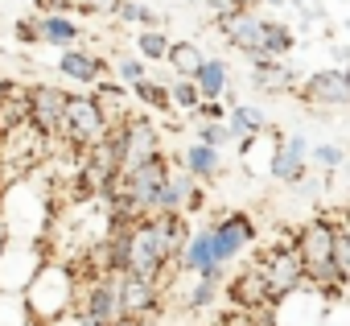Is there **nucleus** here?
<instances>
[{"label": "nucleus", "mask_w": 350, "mask_h": 326, "mask_svg": "<svg viewBox=\"0 0 350 326\" xmlns=\"http://www.w3.org/2000/svg\"><path fill=\"white\" fill-rule=\"evenodd\" d=\"M0 227H5V240H21V244H42L46 240L50 190H42L33 174L5 182V195H0Z\"/></svg>", "instance_id": "f257e3e1"}, {"label": "nucleus", "mask_w": 350, "mask_h": 326, "mask_svg": "<svg viewBox=\"0 0 350 326\" xmlns=\"http://www.w3.org/2000/svg\"><path fill=\"white\" fill-rule=\"evenodd\" d=\"M293 248H297V256H301L305 281H309L317 293H325L329 301L346 293V289H342V277H338V268H334V223H325V219L301 223V227L293 231Z\"/></svg>", "instance_id": "f03ea898"}, {"label": "nucleus", "mask_w": 350, "mask_h": 326, "mask_svg": "<svg viewBox=\"0 0 350 326\" xmlns=\"http://www.w3.org/2000/svg\"><path fill=\"white\" fill-rule=\"evenodd\" d=\"M21 297H25V305H29V314H33L38 326L58 322L62 314L75 310V297H79V289H75V268L62 264V260H46V264L38 268V277L25 285Z\"/></svg>", "instance_id": "7ed1b4c3"}, {"label": "nucleus", "mask_w": 350, "mask_h": 326, "mask_svg": "<svg viewBox=\"0 0 350 326\" xmlns=\"http://www.w3.org/2000/svg\"><path fill=\"white\" fill-rule=\"evenodd\" d=\"M111 132V124H107V112L99 108V99L95 95H70L66 91V112H62V136L58 140H66V145H75V149H87V145H95V140H103Z\"/></svg>", "instance_id": "20e7f679"}, {"label": "nucleus", "mask_w": 350, "mask_h": 326, "mask_svg": "<svg viewBox=\"0 0 350 326\" xmlns=\"http://www.w3.org/2000/svg\"><path fill=\"white\" fill-rule=\"evenodd\" d=\"M256 268L264 273V281H268V289H272V301L284 297V293H293V289H301V285H309L293 240H280V244L264 248V252L256 256Z\"/></svg>", "instance_id": "39448f33"}, {"label": "nucleus", "mask_w": 350, "mask_h": 326, "mask_svg": "<svg viewBox=\"0 0 350 326\" xmlns=\"http://www.w3.org/2000/svg\"><path fill=\"white\" fill-rule=\"evenodd\" d=\"M42 264H46V252L38 244L5 240L0 244V293H25V285L38 277Z\"/></svg>", "instance_id": "423d86ee"}, {"label": "nucleus", "mask_w": 350, "mask_h": 326, "mask_svg": "<svg viewBox=\"0 0 350 326\" xmlns=\"http://www.w3.org/2000/svg\"><path fill=\"white\" fill-rule=\"evenodd\" d=\"M325 305H329L325 293H317L313 285H301V289L276 297L268 305V318H272V326H321Z\"/></svg>", "instance_id": "0eeeda50"}, {"label": "nucleus", "mask_w": 350, "mask_h": 326, "mask_svg": "<svg viewBox=\"0 0 350 326\" xmlns=\"http://www.w3.org/2000/svg\"><path fill=\"white\" fill-rule=\"evenodd\" d=\"M116 128H120V161H124V170H136V166H144V161H152L157 153H165L161 149V128L148 116H128Z\"/></svg>", "instance_id": "6e6552de"}, {"label": "nucleus", "mask_w": 350, "mask_h": 326, "mask_svg": "<svg viewBox=\"0 0 350 326\" xmlns=\"http://www.w3.org/2000/svg\"><path fill=\"white\" fill-rule=\"evenodd\" d=\"M62 112H66V91L54 83H29V128L42 140L62 136Z\"/></svg>", "instance_id": "1a4fd4ad"}, {"label": "nucleus", "mask_w": 350, "mask_h": 326, "mask_svg": "<svg viewBox=\"0 0 350 326\" xmlns=\"http://www.w3.org/2000/svg\"><path fill=\"white\" fill-rule=\"evenodd\" d=\"M211 236H215V256H219V264H231L239 252H247L252 244H256V219L247 215V211H227V215H219L215 223H211Z\"/></svg>", "instance_id": "9d476101"}, {"label": "nucleus", "mask_w": 350, "mask_h": 326, "mask_svg": "<svg viewBox=\"0 0 350 326\" xmlns=\"http://www.w3.org/2000/svg\"><path fill=\"white\" fill-rule=\"evenodd\" d=\"M268 174H272L280 186H297V182L309 178V140H305L301 132H288V136H276V140H272Z\"/></svg>", "instance_id": "9b49d317"}, {"label": "nucleus", "mask_w": 350, "mask_h": 326, "mask_svg": "<svg viewBox=\"0 0 350 326\" xmlns=\"http://www.w3.org/2000/svg\"><path fill=\"white\" fill-rule=\"evenodd\" d=\"M87 318H95L99 326H116L124 318V305H120V277L116 273H103V277H91V285L79 293V305Z\"/></svg>", "instance_id": "f8f14e48"}, {"label": "nucleus", "mask_w": 350, "mask_h": 326, "mask_svg": "<svg viewBox=\"0 0 350 326\" xmlns=\"http://www.w3.org/2000/svg\"><path fill=\"white\" fill-rule=\"evenodd\" d=\"M301 103L309 108H350V83H346V71L338 66H321L313 71L301 87H297Z\"/></svg>", "instance_id": "ddd939ff"}, {"label": "nucleus", "mask_w": 350, "mask_h": 326, "mask_svg": "<svg viewBox=\"0 0 350 326\" xmlns=\"http://www.w3.org/2000/svg\"><path fill=\"white\" fill-rule=\"evenodd\" d=\"M219 34L227 38V46H235L247 58L264 50V17L256 9H227V13H219Z\"/></svg>", "instance_id": "4468645a"}, {"label": "nucleus", "mask_w": 350, "mask_h": 326, "mask_svg": "<svg viewBox=\"0 0 350 326\" xmlns=\"http://www.w3.org/2000/svg\"><path fill=\"white\" fill-rule=\"evenodd\" d=\"M178 268L190 273V277H211V281H223L227 277V264H219L215 256V236H211V223L206 227H194L182 256H178Z\"/></svg>", "instance_id": "2eb2a0df"}, {"label": "nucleus", "mask_w": 350, "mask_h": 326, "mask_svg": "<svg viewBox=\"0 0 350 326\" xmlns=\"http://www.w3.org/2000/svg\"><path fill=\"white\" fill-rule=\"evenodd\" d=\"M227 297H231L235 310H268V305H272V289H268V281H264V273H260L256 264L239 268V273L227 281Z\"/></svg>", "instance_id": "dca6fc26"}, {"label": "nucleus", "mask_w": 350, "mask_h": 326, "mask_svg": "<svg viewBox=\"0 0 350 326\" xmlns=\"http://www.w3.org/2000/svg\"><path fill=\"white\" fill-rule=\"evenodd\" d=\"M252 87L260 95H284L297 87V71L284 62V58H264V54H252Z\"/></svg>", "instance_id": "f3484780"}, {"label": "nucleus", "mask_w": 350, "mask_h": 326, "mask_svg": "<svg viewBox=\"0 0 350 326\" xmlns=\"http://www.w3.org/2000/svg\"><path fill=\"white\" fill-rule=\"evenodd\" d=\"M120 305H124V318H152L161 310V285L124 273L120 277Z\"/></svg>", "instance_id": "a211bd4d"}, {"label": "nucleus", "mask_w": 350, "mask_h": 326, "mask_svg": "<svg viewBox=\"0 0 350 326\" xmlns=\"http://www.w3.org/2000/svg\"><path fill=\"white\" fill-rule=\"evenodd\" d=\"M103 71H107V62H103L99 54L83 50V46H75V50H62V54H58V75H62V79H70V83H79V87H95V83L103 79Z\"/></svg>", "instance_id": "6ab92c4d"}, {"label": "nucleus", "mask_w": 350, "mask_h": 326, "mask_svg": "<svg viewBox=\"0 0 350 326\" xmlns=\"http://www.w3.org/2000/svg\"><path fill=\"white\" fill-rule=\"evenodd\" d=\"M38 34H42V42L54 46V50H75V46H83V38H87V29H83L70 13H46V17H38Z\"/></svg>", "instance_id": "aec40b11"}, {"label": "nucleus", "mask_w": 350, "mask_h": 326, "mask_svg": "<svg viewBox=\"0 0 350 326\" xmlns=\"http://www.w3.org/2000/svg\"><path fill=\"white\" fill-rule=\"evenodd\" d=\"M178 166H182L186 174H194L198 182H215V178H223V170H227V166H223V153H219V149H206V145H198V140L178 157Z\"/></svg>", "instance_id": "412c9836"}, {"label": "nucleus", "mask_w": 350, "mask_h": 326, "mask_svg": "<svg viewBox=\"0 0 350 326\" xmlns=\"http://www.w3.org/2000/svg\"><path fill=\"white\" fill-rule=\"evenodd\" d=\"M29 124V83H9L5 99H0V136H9Z\"/></svg>", "instance_id": "4be33fe9"}, {"label": "nucleus", "mask_w": 350, "mask_h": 326, "mask_svg": "<svg viewBox=\"0 0 350 326\" xmlns=\"http://www.w3.org/2000/svg\"><path fill=\"white\" fill-rule=\"evenodd\" d=\"M165 62H169L173 79H194V75L202 71L206 54H202V46H198V42L182 38V42H169V54H165Z\"/></svg>", "instance_id": "5701e85b"}, {"label": "nucleus", "mask_w": 350, "mask_h": 326, "mask_svg": "<svg viewBox=\"0 0 350 326\" xmlns=\"http://www.w3.org/2000/svg\"><path fill=\"white\" fill-rule=\"evenodd\" d=\"M227 128H231L235 140H252V136L268 132V112L256 108V103H235V108L227 112Z\"/></svg>", "instance_id": "b1692460"}, {"label": "nucleus", "mask_w": 350, "mask_h": 326, "mask_svg": "<svg viewBox=\"0 0 350 326\" xmlns=\"http://www.w3.org/2000/svg\"><path fill=\"white\" fill-rule=\"evenodd\" d=\"M194 87H198L202 103H206V99H223V91L231 87V66H227L223 58H206L202 71L194 75Z\"/></svg>", "instance_id": "393cba45"}, {"label": "nucleus", "mask_w": 350, "mask_h": 326, "mask_svg": "<svg viewBox=\"0 0 350 326\" xmlns=\"http://www.w3.org/2000/svg\"><path fill=\"white\" fill-rule=\"evenodd\" d=\"M297 50V34L284 21H264V58H288Z\"/></svg>", "instance_id": "a878e982"}, {"label": "nucleus", "mask_w": 350, "mask_h": 326, "mask_svg": "<svg viewBox=\"0 0 350 326\" xmlns=\"http://www.w3.org/2000/svg\"><path fill=\"white\" fill-rule=\"evenodd\" d=\"M128 95L136 99V103H144V108H152V112H169L173 103H169V83L165 79H140V83H132L128 87Z\"/></svg>", "instance_id": "bb28decb"}, {"label": "nucleus", "mask_w": 350, "mask_h": 326, "mask_svg": "<svg viewBox=\"0 0 350 326\" xmlns=\"http://www.w3.org/2000/svg\"><path fill=\"white\" fill-rule=\"evenodd\" d=\"M132 54H140L144 62H165V54H169V34L157 25V29H140L136 38H132Z\"/></svg>", "instance_id": "cd10ccee"}, {"label": "nucleus", "mask_w": 350, "mask_h": 326, "mask_svg": "<svg viewBox=\"0 0 350 326\" xmlns=\"http://www.w3.org/2000/svg\"><path fill=\"white\" fill-rule=\"evenodd\" d=\"M194 140L198 145H206V149H227V145H235V136H231V128H227V120H198L194 124Z\"/></svg>", "instance_id": "c85d7f7f"}, {"label": "nucleus", "mask_w": 350, "mask_h": 326, "mask_svg": "<svg viewBox=\"0 0 350 326\" xmlns=\"http://www.w3.org/2000/svg\"><path fill=\"white\" fill-rule=\"evenodd\" d=\"M334 268L342 277V285L350 281V215H342L334 223Z\"/></svg>", "instance_id": "c756f323"}, {"label": "nucleus", "mask_w": 350, "mask_h": 326, "mask_svg": "<svg viewBox=\"0 0 350 326\" xmlns=\"http://www.w3.org/2000/svg\"><path fill=\"white\" fill-rule=\"evenodd\" d=\"M0 326H38L21 293H0Z\"/></svg>", "instance_id": "7c9ffc66"}, {"label": "nucleus", "mask_w": 350, "mask_h": 326, "mask_svg": "<svg viewBox=\"0 0 350 326\" xmlns=\"http://www.w3.org/2000/svg\"><path fill=\"white\" fill-rule=\"evenodd\" d=\"M111 71H116V83H124V87H132V83H140V79L152 75V66H148L140 54H120V58L111 62Z\"/></svg>", "instance_id": "2f4dec72"}, {"label": "nucleus", "mask_w": 350, "mask_h": 326, "mask_svg": "<svg viewBox=\"0 0 350 326\" xmlns=\"http://www.w3.org/2000/svg\"><path fill=\"white\" fill-rule=\"evenodd\" d=\"M169 103L178 108V112H194V108L202 103V95H198V87H194V79H169Z\"/></svg>", "instance_id": "473e14b6"}, {"label": "nucleus", "mask_w": 350, "mask_h": 326, "mask_svg": "<svg viewBox=\"0 0 350 326\" xmlns=\"http://www.w3.org/2000/svg\"><path fill=\"white\" fill-rule=\"evenodd\" d=\"M116 17H120V21H128V25H144V29H157V25H161V21H157V13H152L148 5H136V0H120Z\"/></svg>", "instance_id": "72a5a7b5"}, {"label": "nucleus", "mask_w": 350, "mask_h": 326, "mask_svg": "<svg viewBox=\"0 0 350 326\" xmlns=\"http://www.w3.org/2000/svg\"><path fill=\"white\" fill-rule=\"evenodd\" d=\"M342 161H346V149L342 145H317V149H309V166H317L321 174H334Z\"/></svg>", "instance_id": "f704fd0d"}, {"label": "nucleus", "mask_w": 350, "mask_h": 326, "mask_svg": "<svg viewBox=\"0 0 350 326\" xmlns=\"http://www.w3.org/2000/svg\"><path fill=\"white\" fill-rule=\"evenodd\" d=\"M215 293H219V281L194 277V285H190V293H186V310H206V305L215 301Z\"/></svg>", "instance_id": "c9c22d12"}, {"label": "nucleus", "mask_w": 350, "mask_h": 326, "mask_svg": "<svg viewBox=\"0 0 350 326\" xmlns=\"http://www.w3.org/2000/svg\"><path fill=\"white\" fill-rule=\"evenodd\" d=\"M321 326H350V297H346V293H342V297H334V301L325 305Z\"/></svg>", "instance_id": "e433bc0d"}, {"label": "nucleus", "mask_w": 350, "mask_h": 326, "mask_svg": "<svg viewBox=\"0 0 350 326\" xmlns=\"http://www.w3.org/2000/svg\"><path fill=\"white\" fill-rule=\"evenodd\" d=\"M13 29H17V42H21V46H38V42H42V34H38V13H33V17H21Z\"/></svg>", "instance_id": "4c0bfd02"}, {"label": "nucleus", "mask_w": 350, "mask_h": 326, "mask_svg": "<svg viewBox=\"0 0 350 326\" xmlns=\"http://www.w3.org/2000/svg\"><path fill=\"white\" fill-rule=\"evenodd\" d=\"M79 0H33V13L46 17V13H70Z\"/></svg>", "instance_id": "58836bf2"}, {"label": "nucleus", "mask_w": 350, "mask_h": 326, "mask_svg": "<svg viewBox=\"0 0 350 326\" xmlns=\"http://www.w3.org/2000/svg\"><path fill=\"white\" fill-rule=\"evenodd\" d=\"M75 9H79V13H107V17H116L120 0H79Z\"/></svg>", "instance_id": "ea45409f"}, {"label": "nucleus", "mask_w": 350, "mask_h": 326, "mask_svg": "<svg viewBox=\"0 0 350 326\" xmlns=\"http://www.w3.org/2000/svg\"><path fill=\"white\" fill-rule=\"evenodd\" d=\"M329 58H334V62H346V66H350V46H346V42H334V46H329Z\"/></svg>", "instance_id": "a19ab883"}, {"label": "nucleus", "mask_w": 350, "mask_h": 326, "mask_svg": "<svg viewBox=\"0 0 350 326\" xmlns=\"http://www.w3.org/2000/svg\"><path fill=\"white\" fill-rule=\"evenodd\" d=\"M231 9H256V5H264V0H227Z\"/></svg>", "instance_id": "79ce46f5"}, {"label": "nucleus", "mask_w": 350, "mask_h": 326, "mask_svg": "<svg viewBox=\"0 0 350 326\" xmlns=\"http://www.w3.org/2000/svg\"><path fill=\"white\" fill-rule=\"evenodd\" d=\"M9 83H13V79H9L5 71H0V99H5V91H9Z\"/></svg>", "instance_id": "37998d69"}, {"label": "nucleus", "mask_w": 350, "mask_h": 326, "mask_svg": "<svg viewBox=\"0 0 350 326\" xmlns=\"http://www.w3.org/2000/svg\"><path fill=\"white\" fill-rule=\"evenodd\" d=\"M342 71H346V83H350V66H342Z\"/></svg>", "instance_id": "c03bdc74"}, {"label": "nucleus", "mask_w": 350, "mask_h": 326, "mask_svg": "<svg viewBox=\"0 0 350 326\" xmlns=\"http://www.w3.org/2000/svg\"><path fill=\"white\" fill-rule=\"evenodd\" d=\"M346 215H350V211H346Z\"/></svg>", "instance_id": "a18cd8bd"}]
</instances>
